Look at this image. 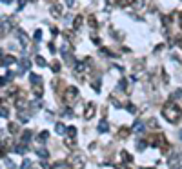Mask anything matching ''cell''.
Here are the masks:
<instances>
[{
	"label": "cell",
	"instance_id": "obj_1",
	"mask_svg": "<svg viewBox=\"0 0 182 169\" xmlns=\"http://www.w3.org/2000/svg\"><path fill=\"white\" fill-rule=\"evenodd\" d=\"M162 115H164V118L167 120V122H171V124H177L179 120L182 118V109L173 102V100H170L164 107H162Z\"/></svg>",
	"mask_w": 182,
	"mask_h": 169
},
{
	"label": "cell",
	"instance_id": "obj_2",
	"mask_svg": "<svg viewBox=\"0 0 182 169\" xmlns=\"http://www.w3.org/2000/svg\"><path fill=\"white\" fill-rule=\"evenodd\" d=\"M69 166H71V169H84V166H86L84 155L82 153H73L69 157Z\"/></svg>",
	"mask_w": 182,
	"mask_h": 169
},
{
	"label": "cell",
	"instance_id": "obj_3",
	"mask_svg": "<svg viewBox=\"0 0 182 169\" xmlns=\"http://www.w3.org/2000/svg\"><path fill=\"white\" fill-rule=\"evenodd\" d=\"M77 95H78V89L77 87H67L66 93H64V100L67 104H73V100L77 98Z\"/></svg>",
	"mask_w": 182,
	"mask_h": 169
},
{
	"label": "cell",
	"instance_id": "obj_4",
	"mask_svg": "<svg viewBox=\"0 0 182 169\" xmlns=\"http://www.w3.org/2000/svg\"><path fill=\"white\" fill-rule=\"evenodd\" d=\"M93 115H95V106H93V104H87V106H86V111H84V118L89 120Z\"/></svg>",
	"mask_w": 182,
	"mask_h": 169
},
{
	"label": "cell",
	"instance_id": "obj_5",
	"mask_svg": "<svg viewBox=\"0 0 182 169\" xmlns=\"http://www.w3.org/2000/svg\"><path fill=\"white\" fill-rule=\"evenodd\" d=\"M144 122H142V120H137V122H135L133 124V131L135 133H137V135H140V133H144Z\"/></svg>",
	"mask_w": 182,
	"mask_h": 169
},
{
	"label": "cell",
	"instance_id": "obj_6",
	"mask_svg": "<svg viewBox=\"0 0 182 169\" xmlns=\"http://www.w3.org/2000/svg\"><path fill=\"white\" fill-rule=\"evenodd\" d=\"M18 37H20V42H22V47L26 49V47H28V37H26V33L18 29Z\"/></svg>",
	"mask_w": 182,
	"mask_h": 169
},
{
	"label": "cell",
	"instance_id": "obj_7",
	"mask_svg": "<svg viewBox=\"0 0 182 169\" xmlns=\"http://www.w3.org/2000/svg\"><path fill=\"white\" fill-rule=\"evenodd\" d=\"M135 0H115V4L120 6V8H127V6H131Z\"/></svg>",
	"mask_w": 182,
	"mask_h": 169
},
{
	"label": "cell",
	"instance_id": "obj_8",
	"mask_svg": "<svg viewBox=\"0 0 182 169\" xmlns=\"http://www.w3.org/2000/svg\"><path fill=\"white\" fill-rule=\"evenodd\" d=\"M13 62H15V58H13L11 55H8V57H2V66H11Z\"/></svg>",
	"mask_w": 182,
	"mask_h": 169
},
{
	"label": "cell",
	"instance_id": "obj_9",
	"mask_svg": "<svg viewBox=\"0 0 182 169\" xmlns=\"http://www.w3.org/2000/svg\"><path fill=\"white\" fill-rule=\"evenodd\" d=\"M107 127H109V126H107L106 120H100V124H98V133H106Z\"/></svg>",
	"mask_w": 182,
	"mask_h": 169
},
{
	"label": "cell",
	"instance_id": "obj_10",
	"mask_svg": "<svg viewBox=\"0 0 182 169\" xmlns=\"http://www.w3.org/2000/svg\"><path fill=\"white\" fill-rule=\"evenodd\" d=\"M31 138H33V131H26V133L22 135V142H24V144H28Z\"/></svg>",
	"mask_w": 182,
	"mask_h": 169
},
{
	"label": "cell",
	"instance_id": "obj_11",
	"mask_svg": "<svg viewBox=\"0 0 182 169\" xmlns=\"http://www.w3.org/2000/svg\"><path fill=\"white\" fill-rule=\"evenodd\" d=\"M37 155H38V157H42V158H48V157H49L48 149H44V147H38V149H37Z\"/></svg>",
	"mask_w": 182,
	"mask_h": 169
},
{
	"label": "cell",
	"instance_id": "obj_12",
	"mask_svg": "<svg viewBox=\"0 0 182 169\" xmlns=\"http://www.w3.org/2000/svg\"><path fill=\"white\" fill-rule=\"evenodd\" d=\"M20 67H22V69H28L29 67V58H20Z\"/></svg>",
	"mask_w": 182,
	"mask_h": 169
},
{
	"label": "cell",
	"instance_id": "obj_13",
	"mask_svg": "<svg viewBox=\"0 0 182 169\" xmlns=\"http://www.w3.org/2000/svg\"><path fill=\"white\" fill-rule=\"evenodd\" d=\"M51 15L53 17H60V6H51Z\"/></svg>",
	"mask_w": 182,
	"mask_h": 169
},
{
	"label": "cell",
	"instance_id": "obj_14",
	"mask_svg": "<svg viewBox=\"0 0 182 169\" xmlns=\"http://www.w3.org/2000/svg\"><path fill=\"white\" fill-rule=\"evenodd\" d=\"M57 133H58V135H66V126L58 122V124H57Z\"/></svg>",
	"mask_w": 182,
	"mask_h": 169
},
{
	"label": "cell",
	"instance_id": "obj_15",
	"mask_svg": "<svg viewBox=\"0 0 182 169\" xmlns=\"http://www.w3.org/2000/svg\"><path fill=\"white\" fill-rule=\"evenodd\" d=\"M127 135H129V133H127V127H120V129H118V137L120 138H126Z\"/></svg>",
	"mask_w": 182,
	"mask_h": 169
},
{
	"label": "cell",
	"instance_id": "obj_16",
	"mask_svg": "<svg viewBox=\"0 0 182 169\" xmlns=\"http://www.w3.org/2000/svg\"><path fill=\"white\" fill-rule=\"evenodd\" d=\"M8 129H9V133H13V135H15V133H18L17 129H18V124H15V122H11L9 124V127H8Z\"/></svg>",
	"mask_w": 182,
	"mask_h": 169
},
{
	"label": "cell",
	"instance_id": "obj_17",
	"mask_svg": "<svg viewBox=\"0 0 182 169\" xmlns=\"http://www.w3.org/2000/svg\"><path fill=\"white\" fill-rule=\"evenodd\" d=\"M87 22H89V26H91V28H93V29H97V18H95V17H93V15H91L89 18H87Z\"/></svg>",
	"mask_w": 182,
	"mask_h": 169
},
{
	"label": "cell",
	"instance_id": "obj_18",
	"mask_svg": "<svg viewBox=\"0 0 182 169\" xmlns=\"http://www.w3.org/2000/svg\"><path fill=\"white\" fill-rule=\"evenodd\" d=\"M35 62H37V64H38V66H40V67H44V66H46V60H44V58H42V57H38V55H37V57H35Z\"/></svg>",
	"mask_w": 182,
	"mask_h": 169
},
{
	"label": "cell",
	"instance_id": "obj_19",
	"mask_svg": "<svg viewBox=\"0 0 182 169\" xmlns=\"http://www.w3.org/2000/svg\"><path fill=\"white\" fill-rule=\"evenodd\" d=\"M73 26H75V29H78L80 26H82V17H77V18H75V22H73Z\"/></svg>",
	"mask_w": 182,
	"mask_h": 169
},
{
	"label": "cell",
	"instance_id": "obj_20",
	"mask_svg": "<svg viewBox=\"0 0 182 169\" xmlns=\"http://www.w3.org/2000/svg\"><path fill=\"white\" fill-rule=\"evenodd\" d=\"M67 135L73 137V138H77V127H69V129H67Z\"/></svg>",
	"mask_w": 182,
	"mask_h": 169
},
{
	"label": "cell",
	"instance_id": "obj_21",
	"mask_svg": "<svg viewBox=\"0 0 182 169\" xmlns=\"http://www.w3.org/2000/svg\"><path fill=\"white\" fill-rule=\"evenodd\" d=\"M29 80H31V84H40V77L38 75H31Z\"/></svg>",
	"mask_w": 182,
	"mask_h": 169
},
{
	"label": "cell",
	"instance_id": "obj_22",
	"mask_svg": "<svg viewBox=\"0 0 182 169\" xmlns=\"http://www.w3.org/2000/svg\"><path fill=\"white\" fill-rule=\"evenodd\" d=\"M46 140H48V131H44V133L38 135V142H46Z\"/></svg>",
	"mask_w": 182,
	"mask_h": 169
},
{
	"label": "cell",
	"instance_id": "obj_23",
	"mask_svg": "<svg viewBox=\"0 0 182 169\" xmlns=\"http://www.w3.org/2000/svg\"><path fill=\"white\" fill-rule=\"evenodd\" d=\"M42 93H44V89L37 84V86H35V95H37V97H42Z\"/></svg>",
	"mask_w": 182,
	"mask_h": 169
},
{
	"label": "cell",
	"instance_id": "obj_24",
	"mask_svg": "<svg viewBox=\"0 0 182 169\" xmlns=\"http://www.w3.org/2000/svg\"><path fill=\"white\" fill-rule=\"evenodd\" d=\"M8 107H2V109H0V117H2V118H6V117H8Z\"/></svg>",
	"mask_w": 182,
	"mask_h": 169
},
{
	"label": "cell",
	"instance_id": "obj_25",
	"mask_svg": "<svg viewBox=\"0 0 182 169\" xmlns=\"http://www.w3.org/2000/svg\"><path fill=\"white\" fill-rule=\"evenodd\" d=\"M29 167H31V160H24V164L20 169H29Z\"/></svg>",
	"mask_w": 182,
	"mask_h": 169
},
{
	"label": "cell",
	"instance_id": "obj_26",
	"mask_svg": "<svg viewBox=\"0 0 182 169\" xmlns=\"http://www.w3.org/2000/svg\"><path fill=\"white\" fill-rule=\"evenodd\" d=\"M120 155H122V158H124V162H131V157H129V155H127L126 151H122V153H120Z\"/></svg>",
	"mask_w": 182,
	"mask_h": 169
},
{
	"label": "cell",
	"instance_id": "obj_27",
	"mask_svg": "<svg viewBox=\"0 0 182 169\" xmlns=\"http://www.w3.org/2000/svg\"><path fill=\"white\" fill-rule=\"evenodd\" d=\"M4 160H6V166H8L9 169H15V164H13V162H11L9 158H4Z\"/></svg>",
	"mask_w": 182,
	"mask_h": 169
},
{
	"label": "cell",
	"instance_id": "obj_28",
	"mask_svg": "<svg viewBox=\"0 0 182 169\" xmlns=\"http://www.w3.org/2000/svg\"><path fill=\"white\" fill-rule=\"evenodd\" d=\"M180 97H182V91L179 89V91H175V93L171 95V100H173V98H180Z\"/></svg>",
	"mask_w": 182,
	"mask_h": 169
},
{
	"label": "cell",
	"instance_id": "obj_29",
	"mask_svg": "<svg viewBox=\"0 0 182 169\" xmlns=\"http://www.w3.org/2000/svg\"><path fill=\"white\" fill-rule=\"evenodd\" d=\"M40 38H42V31L37 29V31H35V40H40Z\"/></svg>",
	"mask_w": 182,
	"mask_h": 169
},
{
	"label": "cell",
	"instance_id": "obj_30",
	"mask_svg": "<svg viewBox=\"0 0 182 169\" xmlns=\"http://www.w3.org/2000/svg\"><path fill=\"white\" fill-rule=\"evenodd\" d=\"M58 69H60V64H58V62H55V64H53V71L58 73Z\"/></svg>",
	"mask_w": 182,
	"mask_h": 169
},
{
	"label": "cell",
	"instance_id": "obj_31",
	"mask_svg": "<svg viewBox=\"0 0 182 169\" xmlns=\"http://www.w3.org/2000/svg\"><path fill=\"white\" fill-rule=\"evenodd\" d=\"M66 4H67V8H73V6H75V0H66Z\"/></svg>",
	"mask_w": 182,
	"mask_h": 169
},
{
	"label": "cell",
	"instance_id": "obj_32",
	"mask_svg": "<svg viewBox=\"0 0 182 169\" xmlns=\"http://www.w3.org/2000/svg\"><path fill=\"white\" fill-rule=\"evenodd\" d=\"M144 147H146V142H138V149H140V151H142V149H144Z\"/></svg>",
	"mask_w": 182,
	"mask_h": 169
},
{
	"label": "cell",
	"instance_id": "obj_33",
	"mask_svg": "<svg viewBox=\"0 0 182 169\" xmlns=\"http://www.w3.org/2000/svg\"><path fill=\"white\" fill-rule=\"evenodd\" d=\"M24 4H26V0H20V2H18V9H22V8H24Z\"/></svg>",
	"mask_w": 182,
	"mask_h": 169
},
{
	"label": "cell",
	"instance_id": "obj_34",
	"mask_svg": "<svg viewBox=\"0 0 182 169\" xmlns=\"http://www.w3.org/2000/svg\"><path fill=\"white\" fill-rule=\"evenodd\" d=\"M179 24H180V29H182V13H179Z\"/></svg>",
	"mask_w": 182,
	"mask_h": 169
},
{
	"label": "cell",
	"instance_id": "obj_35",
	"mask_svg": "<svg viewBox=\"0 0 182 169\" xmlns=\"http://www.w3.org/2000/svg\"><path fill=\"white\" fill-rule=\"evenodd\" d=\"M2 2H4V4H11V2H13V0H2Z\"/></svg>",
	"mask_w": 182,
	"mask_h": 169
},
{
	"label": "cell",
	"instance_id": "obj_36",
	"mask_svg": "<svg viewBox=\"0 0 182 169\" xmlns=\"http://www.w3.org/2000/svg\"><path fill=\"white\" fill-rule=\"evenodd\" d=\"M180 138H182V131H180Z\"/></svg>",
	"mask_w": 182,
	"mask_h": 169
},
{
	"label": "cell",
	"instance_id": "obj_37",
	"mask_svg": "<svg viewBox=\"0 0 182 169\" xmlns=\"http://www.w3.org/2000/svg\"><path fill=\"white\" fill-rule=\"evenodd\" d=\"M29 2H35V0H29Z\"/></svg>",
	"mask_w": 182,
	"mask_h": 169
}]
</instances>
